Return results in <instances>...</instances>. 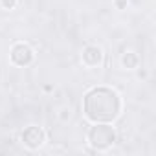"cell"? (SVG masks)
Masks as SVG:
<instances>
[{
  "label": "cell",
  "instance_id": "6da1fadb",
  "mask_svg": "<svg viewBox=\"0 0 156 156\" xmlns=\"http://www.w3.org/2000/svg\"><path fill=\"white\" fill-rule=\"evenodd\" d=\"M85 116L94 123H110L121 112V99L116 90L96 87L87 92L83 101Z\"/></svg>",
  "mask_w": 156,
  "mask_h": 156
},
{
  "label": "cell",
  "instance_id": "7a4b0ae2",
  "mask_svg": "<svg viewBox=\"0 0 156 156\" xmlns=\"http://www.w3.org/2000/svg\"><path fill=\"white\" fill-rule=\"evenodd\" d=\"M116 132L108 123H96L88 130V143L96 151H107L114 145Z\"/></svg>",
  "mask_w": 156,
  "mask_h": 156
},
{
  "label": "cell",
  "instance_id": "3957f363",
  "mask_svg": "<svg viewBox=\"0 0 156 156\" xmlns=\"http://www.w3.org/2000/svg\"><path fill=\"white\" fill-rule=\"evenodd\" d=\"M9 57H11V62H13V64H17V66H28V64L33 62L35 53H33L31 46H28L26 42H17V44L11 48Z\"/></svg>",
  "mask_w": 156,
  "mask_h": 156
},
{
  "label": "cell",
  "instance_id": "277c9868",
  "mask_svg": "<svg viewBox=\"0 0 156 156\" xmlns=\"http://www.w3.org/2000/svg\"><path fill=\"white\" fill-rule=\"evenodd\" d=\"M20 140H22V143H24L28 149H39V147H42L44 141H46V132H44L41 127L31 125V127L24 129V132L20 134Z\"/></svg>",
  "mask_w": 156,
  "mask_h": 156
},
{
  "label": "cell",
  "instance_id": "5b68a950",
  "mask_svg": "<svg viewBox=\"0 0 156 156\" xmlns=\"http://www.w3.org/2000/svg\"><path fill=\"white\" fill-rule=\"evenodd\" d=\"M103 61V50L99 46H87L83 50V62L88 66V68H96L99 66Z\"/></svg>",
  "mask_w": 156,
  "mask_h": 156
},
{
  "label": "cell",
  "instance_id": "8992f818",
  "mask_svg": "<svg viewBox=\"0 0 156 156\" xmlns=\"http://www.w3.org/2000/svg\"><path fill=\"white\" fill-rule=\"evenodd\" d=\"M121 64L127 68V70H132L138 66V55L134 51H125L123 57H121Z\"/></svg>",
  "mask_w": 156,
  "mask_h": 156
},
{
  "label": "cell",
  "instance_id": "52a82bcc",
  "mask_svg": "<svg viewBox=\"0 0 156 156\" xmlns=\"http://www.w3.org/2000/svg\"><path fill=\"white\" fill-rule=\"evenodd\" d=\"M2 4H4V8L11 9V8H15V4H17V0H2Z\"/></svg>",
  "mask_w": 156,
  "mask_h": 156
},
{
  "label": "cell",
  "instance_id": "ba28073f",
  "mask_svg": "<svg viewBox=\"0 0 156 156\" xmlns=\"http://www.w3.org/2000/svg\"><path fill=\"white\" fill-rule=\"evenodd\" d=\"M116 6L118 9H123L125 6H129V0H116Z\"/></svg>",
  "mask_w": 156,
  "mask_h": 156
}]
</instances>
